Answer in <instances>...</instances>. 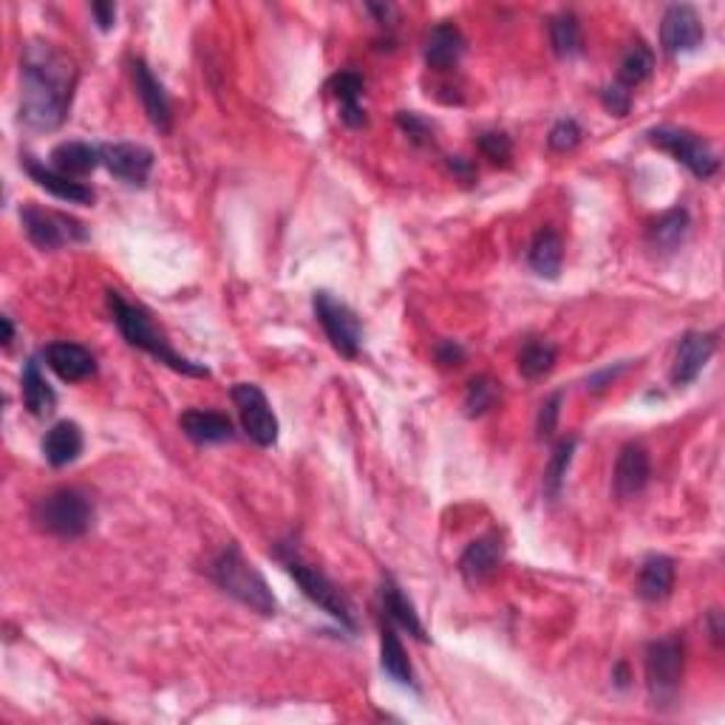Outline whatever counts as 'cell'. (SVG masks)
I'll list each match as a JSON object with an SVG mask.
<instances>
[{
	"mask_svg": "<svg viewBox=\"0 0 725 725\" xmlns=\"http://www.w3.org/2000/svg\"><path fill=\"white\" fill-rule=\"evenodd\" d=\"M77 89L75 60L55 43L29 41L21 55V123L57 131L66 123Z\"/></svg>",
	"mask_w": 725,
	"mask_h": 725,
	"instance_id": "1",
	"label": "cell"
},
{
	"mask_svg": "<svg viewBox=\"0 0 725 725\" xmlns=\"http://www.w3.org/2000/svg\"><path fill=\"white\" fill-rule=\"evenodd\" d=\"M109 306L111 315H114V324L120 326V332H123V338L128 340L131 347L143 349L150 358H157L159 363H165V366H170L179 374H188V377H207V374H211L207 366L193 363V360H188L184 354H179L177 349L170 347L168 338L159 332L148 309L128 304L120 292H109Z\"/></svg>",
	"mask_w": 725,
	"mask_h": 725,
	"instance_id": "2",
	"label": "cell"
},
{
	"mask_svg": "<svg viewBox=\"0 0 725 725\" xmlns=\"http://www.w3.org/2000/svg\"><path fill=\"white\" fill-rule=\"evenodd\" d=\"M211 578L218 584V590H224L238 603L250 607L258 615L272 618L279 612V601L272 596L270 584L256 569V564L247 562L238 544H227V547L213 558Z\"/></svg>",
	"mask_w": 725,
	"mask_h": 725,
	"instance_id": "3",
	"label": "cell"
},
{
	"mask_svg": "<svg viewBox=\"0 0 725 725\" xmlns=\"http://www.w3.org/2000/svg\"><path fill=\"white\" fill-rule=\"evenodd\" d=\"M272 553H275V558L284 564L286 573L298 581V587L304 590V596L309 598L315 607H320L326 615H332L335 621H340V626H347L349 632L358 630V618H354V607H352V601L347 598V592L340 590L332 578L324 576L318 567L306 564L304 558L298 556L295 544H275Z\"/></svg>",
	"mask_w": 725,
	"mask_h": 725,
	"instance_id": "4",
	"label": "cell"
},
{
	"mask_svg": "<svg viewBox=\"0 0 725 725\" xmlns=\"http://www.w3.org/2000/svg\"><path fill=\"white\" fill-rule=\"evenodd\" d=\"M34 528L57 539H80L94 522V508L89 496L75 488H60L37 499L32 508Z\"/></svg>",
	"mask_w": 725,
	"mask_h": 725,
	"instance_id": "5",
	"label": "cell"
},
{
	"mask_svg": "<svg viewBox=\"0 0 725 725\" xmlns=\"http://www.w3.org/2000/svg\"><path fill=\"white\" fill-rule=\"evenodd\" d=\"M686 646L680 635L660 637L646 646V689L655 709H666L678 700L683 680Z\"/></svg>",
	"mask_w": 725,
	"mask_h": 725,
	"instance_id": "6",
	"label": "cell"
},
{
	"mask_svg": "<svg viewBox=\"0 0 725 725\" xmlns=\"http://www.w3.org/2000/svg\"><path fill=\"white\" fill-rule=\"evenodd\" d=\"M21 222L29 241L34 247H41V250H60L66 245L89 241L86 224L77 222L75 216H68V213L46 211V207H37V204H23Z\"/></svg>",
	"mask_w": 725,
	"mask_h": 725,
	"instance_id": "7",
	"label": "cell"
},
{
	"mask_svg": "<svg viewBox=\"0 0 725 725\" xmlns=\"http://www.w3.org/2000/svg\"><path fill=\"white\" fill-rule=\"evenodd\" d=\"M649 143L655 145V148L671 154L680 165H686V168L692 170L698 179H712L720 170V159L717 154H714L712 145L705 143L703 136L692 134V131L669 128V125H664V128H652Z\"/></svg>",
	"mask_w": 725,
	"mask_h": 725,
	"instance_id": "8",
	"label": "cell"
},
{
	"mask_svg": "<svg viewBox=\"0 0 725 725\" xmlns=\"http://www.w3.org/2000/svg\"><path fill=\"white\" fill-rule=\"evenodd\" d=\"M313 309L318 324L324 326L326 338L335 347V352L349 360L358 358L360 343H363V329H360L358 315L343 301L335 298L332 292H315Z\"/></svg>",
	"mask_w": 725,
	"mask_h": 725,
	"instance_id": "9",
	"label": "cell"
},
{
	"mask_svg": "<svg viewBox=\"0 0 725 725\" xmlns=\"http://www.w3.org/2000/svg\"><path fill=\"white\" fill-rule=\"evenodd\" d=\"M230 397L238 414H241V426H245L247 437L261 448L275 445L279 442V420L272 414L267 394L256 383H238V386H233Z\"/></svg>",
	"mask_w": 725,
	"mask_h": 725,
	"instance_id": "10",
	"label": "cell"
},
{
	"mask_svg": "<svg viewBox=\"0 0 725 725\" xmlns=\"http://www.w3.org/2000/svg\"><path fill=\"white\" fill-rule=\"evenodd\" d=\"M102 165L109 168L111 177L120 182L131 184V188H143L148 182L150 170H154V154L145 145L134 143H114L100 145Z\"/></svg>",
	"mask_w": 725,
	"mask_h": 725,
	"instance_id": "11",
	"label": "cell"
},
{
	"mask_svg": "<svg viewBox=\"0 0 725 725\" xmlns=\"http://www.w3.org/2000/svg\"><path fill=\"white\" fill-rule=\"evenodd\" d=\"M705 29L700 21L698 9L689 3H675L666 9L664 23H660V43L669 55H683V52H694L703 43Z\"/></svg>",
	"mask_w": 725,
	"mask_h": 725,
	"instance_id": "12",
	"label": "cell"
},
{
	"mask_svg": "<svg viewBox=\"0 0 725 725\" xmlns=\"http://www.w3.org/2000/svg\"><path fill=\"white\" fill-rule=\"evenodd\" d=\"M131 75H134L136 94L143 100V109L145 114H148V120L157 125L162 134H168L170 125H173V109H170V97L168 91H165V86L154 77V71H150V66L145 60L131 63Z\"/></svg>",
	"mask_w": 725,
	"mask_h": 725,
	"instance_id": "13",
	"label": "cell"
},
{
	"mask_svg": "<svg viewBox=\"0 0 725 725\" xmlns=\"http://www.w3.org/2000/svg\"><path fill=\"white\" fill-rule=\"evenodd\" d=\"M717 352V338L709 332H689L678 347V358H675V369H671V383L675 386H689L700 377L705 363Z\"/></svg>",
	"mask_w": 725,
	"mask_h": 725,
	"instance_id": "14",
	"label": "cell"
},
{
	"mask_svg": "<svg viewBox=\"0 0 725 725\" xmlns=\"http://www.w3.org/2000/svg\"><path fill=\"white\" fill-rule=\"evenodd\" d=\"M46 366L66 383H82L97 372V360L80 343H68V340H55L43 349Z\"/></svg>",
	"mask_w": 725,
	"mask_h": 725,
	"instance_id": "15",
	"label": "cell"
},
{
	"mask_svg": "<svg viewBox=\"0 0 725 725\" xmlns=\"http://www.w3.org/2000/svg\"><path fill=\"white\" fill-rule=\"evenodd\" d=\"M502 556H505V544L499 533H488V536L476 539V542L468 544V550H465L460 558L462 578H465L471 587L488 581L496 569H499V564H502Z\"/></svg>",
	"mask_w": 725,
	"mask_h": 725,
	"instance_id": "16",
	"label": "cell"
},
{
	"mask_svg": "<svg viewBox=\"0 0 725 725\" xmlns=\"http://www.w3.org/2000/svg\"><path fill=\"white\" fill-rule=\"evenodd\" d=\"M23 168H26V173L32 177V182L37 184V188H43L46 193L60 199V202L86 204V207H91V204L97 202V193L89 188V184L63 177V173H57L55 168H46V165H41L34 157L23 159Z\"/></svg>",
	"mask_w": 725,
	"mask_h": 725,
	"instance_id": "17",
	"label": "cell"
},
{
	"mask_svg": "<svg viewBox=\"0 0 725 725\" xmlns=\"http://www.w3.org/2000/svg\"><path fill=\"white\" fill-rule=\"evenodd\" d=\"M652 476V462L646 454L644 445H626L615 462V476H612V485H615L618 499H635V496L644 494V488L649 485Z\"/></svg>",
	"mask_w": 725,
	"mask_h": 725,
	"instance_id": "18",
	"label": "cell"
},
{
	"mask_svg": "<svg viewBox=\"0 0 725 725\" xmlns=\"http://www.w3.org/2000/svg\"><path fill=\"white\" fill-rule=\"evenodd\" d=\"M179 428L184 431L188 440L196 445H216V442H230L236 437L230 417L218 411H202V408H190L179 417Z\"/></svg>",
	"mask_w": 725,
	"mask_h": 725,
	"instance_id": "19",
	"label": "cell"
},
{
	"mask_svg": "<svg viewBox=\"0 0 725 725\" xmlns=\"http://www.w3.org/2000/svg\"><path fill=\"white\" fill-rule=\"evenodd\" d=\"M380 601H383V615H386L392 624L403 626L408 635H414L417 641L426 644L428 641L426 626H422L420 615H417V610H414V603L408 601L406 592L400 590V584L394 581L392 576H386L383 578V584H380Z\"/></svg>",
	"mask_w": 725,
	"mask_h": 725,
	"instance_id": "20",
	"label": "cell"
},
{
	"mask_svg": "<svg viewBox=\"0 0 725 725\" xmlns=\"http://www.w3.org/2000/svg\"><path fill=\"white\" fill-rule=\"evenodd\" d=\"M82 431L77 422L63 420L48 428L43 437V456L52 468H66L82 454Z\"/></svg>",
	"mask_w": 725,
	"mask_h": 725,
	"instance_id": "21",
	"label": "cell"
},
{
	"mask_svg": "<svg viewBox=\"0 0 725 725\" xmlns=\"http://www.w3.org/2000/svg\"><path fill=\"white\" fill-rule=\"evenodd\" d=\"M462 55H465V37L454 23H440V26L431 29L426 41L428 66L434 71H448L462 60Z\"/></svg>",
	"mask_w": 725,
	"mask_h": 725,
	"instance_id": "22",
	"label": "cell"
},
{
	"mask_svg": "<svg viewBox=\"0 0 725 725\" xmlns=\"http://www.w3.org/2000/svg\"><path fill=\"white\" fill-rule=\"evenodd\" d=\"M97 165H102L100 148L89 143H63L52 150V168L63 173V177L77 179V182L91 177Z\"/></svg>",
	"mask_w": 725,
	"mask_h": 725,
	"instance_id": "23",
	"label": "cell"
},
{
	"mask_svg": "<svg viewBox=\"0 0 725 725\" xmlns=\"http://www.w3.org/2000/svg\"><path fill=\"white\" fill-rule=\"evenodd\" d=\"M380 666H383V671H386L388 678L397 680L400 686H411V689H417V678H414V669L411 664H408V655L406 649H403L400 637H397L394 624L388 618L380 624Z\"/></svg>",
	"mask_w": 725,
	"mask_h": 725,
	"instance_id": "24",
	"label": "cell"
},
{
	"mask_svg": "<svg viewBox=\"0 0 725 725\" xmlns=\"http://www.w3.org/2000/svg\"><path fill=\"white\" fill-rule=\"evenodd\" d=\"M675 587V562L669 556H649L637 576V596L649 603H658L671 596Z\"/></svg>",
	"mask_w": 725,
	"mask_h": 725,
	"instance_id": "25",
	"label": "cell"
},
{
	"mask_svg": "<svg viewBox=\"0 0 725 725\" xmlns=\"http://www.w3.org/2000/svg\"><path fill=\"white\" fill-rule=\"evenodd\" d=\"M564 261V241L556 230H539V236L533 238L528 252V264L530 270L536 272L539 279L556 281L558 272H562Z\"/></svg>",
	"mask_w": 725,
	"mask_h": 725,
	"instance_id": "26",
	"label": "cell"
},
{
	"mask_svg": "<svg viewBox=\"0 0 725 725\" xmlns=\"http://www.w3.org/2000/svg\"><path fill=\"white\" fill-rule=\"evenodd\" d=\"M329 91L335 94V100L340 102V120L349 125V128H360L366 125V111L360 109V94H363V77L354 75V71H340L329 80Z\"/></svg>",
	"mask_w": 725,
	"mask_h": 725,
	"instance_id": "27",
	"label": "cell"
},
{
	"mask_svg": "<svg viewBox=\"0 0 725 725\" xmlns=\"http://www.w3.org/2000/svg\"><path fill=\"white\" fill-rule=\"evenodd\" d=\"M23 403L34 417H48L57 408V394L55 388L48 386V380L43 377L41 363L37 360H26L23 366Z\"/></svg>",
	"mask_w": 725,
	"mask_h": 725,
	"instance_id": "28",
	"label": "cell"
},
{
	"mask_svg": "<svg viewBox=\"0 0 725 725\" xmlns=\"http://www.w3.org/2000/svg\"><path fill=\"white\" fill-rule=\"evenodd\" d=\"M689 236V213L683 207L664 213L658 222L649 227V245L660 252H675Z\"/></svg>",
	"mask_w": 725,
	"mask_h": 725,
	"instance_id": "29",
	"label": "cell"
},
{
	"mask_svg": "<svg viewBox=\"0 0 725 725\" xmlns=\"http://www.w3.org/2000/svg\"><path fill=\"white\" fill-rule=\"evenodd\" d=\"M655 71V55H652V48L646 43H632L626 48L624 60H621V68H618V86H624L626 91L637 89L641 82H646Z\"/></svg>",
	"mask_w": 725,
	"mask_h": 725,
	"instance_id": "30",
	"label": "cell"
},
{
	"mask_svg": "<svg viewBox=\"0 0 725 725\" xmlns=\"http://www.w3.org/2000/svg\"><path fill=\"white\" fill-rule=\"evenodd\" d=\"M550 43L562 60H569L581 52V23L576 14L564 12L550 21Z\"/></svg>",
	"mask_w": 725,
	"mask_h": 725,
	"instance_id": "31",
	"label": "cell"
},
{
	"mask_svg": "<svg viewBox=\"0 0 725 725\" xmlns=\"http://www.w3.org/2000/svg\"><path fill=\"white\" fill-rule=\"evenodd\" d=\"M556 347L553 343H544V340H530L528 347L519 354V372L524 380H539L544 374L553 372L556 366Z\"/></svg>",
	"mask_w": 725,
	"mask_h": 725,
	"instance_id": "32",
	"label": "cell"
},
{
	"mask_svg": "<svg viewBox=\"0 0 725 725\" xmlns=\"http://www.w3.org/2000/svg\"><path fill=\"white\" fill-rule=\"evenodd\" d=\"M573 454H576V437H569V440H562L556 448H553V454H550L547 471H544V490H547L553 499L562 494L564 476L569 471V462H573Z\"/></svg>",
	"mask_w": 725,
	"mask_h": 725,
	"instance_id": "33",
	"label": "cell"
},
{
	"mask_svg": "<svg viewBox=\"0 0 725 725\" xmlns=\"http://www.w3.org/2000/svg\"><path fill=\"white\" fill-rule=\"evenodd\" d=\"M496 397H499V383L490 380L488 374H482V377H474L465 388V411L468 417H482V414H488L494 408Z\"/></svg>",
	"mask_w": 725,
	"mask_h": 725,
	"instance_id": "34",
	"label": "cell"
},
{
	"mask_svg": "<svg viewBox=\"0 0 725 725\" xmlns=\"http://www.w3.org/2000/svg\"><path fill=\"white\" fill-rule=\"evenodd\" d=\"M479 150L494 165H508L513 157V143H510L508 134H499V131H488V134H479L476 139Z\"/></svg>",
	"mask_w": 725,
	"mask_h": 725,
	"instance_id": "35",
	"label": "cell"
},
{
	"mask_svg": "<svg viewBox=\"0 0 725 725\" xmlns=\"http://www.w3.org/2000/svg\"><path fill=\"white\" fill-rule=\"evenodd\" d=\"M581 136H584V131L576 120H558V123L553 125V131H550L547 143H550V148L558 150V154H567V150L578 148Z\"/></svg>",
	"mask_w": 725,
	"mask_h": 725,
	"instance_id": "36",
	"label": "cell"
},
{
	"mask_svg": "<svg viewBox=\"0 0 725 725\" xmlns=\"http://www.w3.org/2000/svg\"><path fill=\"white\" fill-rule=\"evenodd\" d=\"M397 125L411 136V143L417 145L431 143V125H428L420 114H414V111H400V114H397Z\"/></svg>",
	"mask_w": 725,
	"mask_h": 725,
	"instance_id": "37",
	"label": "cell"
},
{
	"mask_svg": "<svg viewBox=\"0 0 725 725\" xmlns=\"http://www.w3.org/2000/svg\"><path fill=\"white\" fill-rule=\"evenodd\" d=\"M601 100H603V105H607V109L618 116H626L632 109V91H626L624 86H618V82L615 86H610V89H603Z\"/></svg>",
	"mask_w": 725,
	"mask_h": 725,
	"instance_id": "38",
	"label": "cell"
},
{
	"mask_svg": "<svg viewBox=\"0 0 725 725\" xmlns=\"http://www.w3.org/2000/svg\"><path fill=\"white\" fill-rule=\"evenodd\" d=\"M558 414H562V394H553L542 406V411H539V437H542V440L556 431Z\"/></svg>",
	"mask_w": 725,
	"mask_h": 725,
	"instance_id": "39",
	"label": "cell"
},
{
	"mask_svg": "<svg viewBox=\"0 0 725 725\" xmlns=\"http://www.w3.org/2000/svg\"><path fill=\"white\" fill-rule=\"evenodd\" d=\"M437 363L445 369L462 366V363H465V349H462L456 340H442L440 347H437Z\"/></svg>",
	"mask_w": 725,
	"mask_h": 725,
	"instance_id": "40",
	"label": "cell"
},
{
	"mask_svg": "<svg viewBox=\"0 0 725 725\" xmlns=\"http://www.w3.org/2000/svg\"><path fill=\"white\" fill-rule=\"evenodd\" d=\"M91 14H94L97 26H100L102 32H109L116 21V7L114 3H94V7H91Z\"/></svg>",
	"mask_w": 725,
	"mask_h": 725,
	"instance_id": "41",
	"label": "cell"
},
{
	"mask_svg": "<svg viewBox=\"0 0 725 725\" xmlns=\"http://www.w3.org/2000/svg\"><path fill=\"white\" fill-rule=\"evenodd\" d=\"M451 170H454V173H460L462 179H465V182H471V179H474V168H471L468 162H462V157H451Z\"/></svg>",
	"mask_w": 725,
	"mask_h": 725,
	"instance_id": "42",
	"label": "cell"
},
{
	"mask_svg": "<svg viewBox=\"0 0 725 725\" xmlns=\"http://www.w3.org/2000/svg\"><path fill=\"white\" fill-rule=\"evenodd\" d=\"M0 326H3V347H9V343H12V340H14L12 318H7V315H3V318H0Z\"/></svg>",
	"mask_w": 725,
	"mask_h": 725,
	"instance_id": "43",
	"label": "cell"
},
{
	"mask_svg": "<svg viewBox=\"0 0 725 725\" xmlns=\"http://www.w3.org/2000/svg\"><path fill=\"white\" fill-rule=\"evenodd\" d=\"M712 635H714V641H717V644L723 641V626H720V612L717 610L712 612Z\"/></svg>",
	"mask_w": 725,
	"mask_h": 725,
	"instance_id": "44",
	"label": "cell"
}]
</instances>
